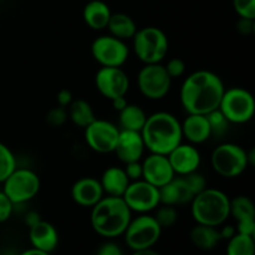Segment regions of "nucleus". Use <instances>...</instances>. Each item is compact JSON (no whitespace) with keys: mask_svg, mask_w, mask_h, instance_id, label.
I'll list each match as a JSON object with an SVG mask.
<instances>
[{"mask_svg":"<svg viewBox=\"0 0 255 255\" xmlns=\"http://www.w3.org/2000/svg\"><path fill=\"white\" fill-rule=\"evenodd\" d=\"M224 90L218 75L208 70H198L187 76L182 84L179 91L182 107L187 114H211L218 110Z\"/></svg>","mask_w":255,"mask_h":255,"instance_id":"1","label":"nucleus"},{"mask_svg":"<svg viewBox=\"0 0 255 255\" xmlns=\"http://www.w3.org/2000/svg\"><path fill=\"white\" fill-rule=\"evenodd\" d=\"M144 147L151 153L167 154L182 143L181 122L169 112H156L147 116L141 129Z\"/></svg>","mask_w":255,"mask_h":255,"instance_id":"2","label":"nucleus"},{"mask_svg":"<svg viewBox=\"0 0 255 255\" xmlns=\"http://www.w3.org/2000/svg\"><path fill=\"white\" fill-rule=\"evenodd\" d=\"M131 219L132 212L122 197H104L92 207L90 216L92 229L107 239L124 236Z\"/></svg>","mask_w":255,"mask_h":255,"instance_id":"3","label":"nucleus"},{"mask_svg":"<svg viewBox=\"0 0 255 255\" xmlns=\"http://www.w3.org/2000/svg\"><path fill=\"white\" fill-rule=\"evenodd\" d=\"M191 213L197 224L219 227L231 216V199L224 192L206 188L191 201Z\"/></svg>","mask_w":255,"mask_h":255,"instance_id":"4","label":"nucleus"},{"mask_svg":"<svg viewBox=\"0 0 255 255\" xmlns=\"http://www.w3.org/2000/svg\"><path fill=\"white\" fill-rule=\"evenodd\" d=\"M132 39L134 54L144 65L159 64L168 52V37L159 27L147 26L137 29Z\"/></svg>","mask_w":255,"mask_h":255,"instance_id":"5","label":"nucleus"},{"mask_svg":"<svg viewBox=\"0 0 255 255\" xmlns=\"http://www.w3.org/2000/svg\"><path fill=\"white\" fill-rule=\"evenodd\" d=\"M211 163L219 176L236 178L248 168V152L239 144L222 143L212 152Z\"/></svg>","mask_w":255,"mask_h":255,"instance_id":"6","label":"nucleus"},{"mask_svg":"<svg viewBox=\"0 0 255 255\" xmlns=\"http://www.w3.org/2000/svg\"><path fill=\"white\" fill-rule=\"evenodd\" d=\"M218 110L228 120L229 124H247L254 116V97L248 90L242 87L224 90Z\"/></svg>","mask_w":255,"mask_h":255,"instance_id":"7","label":"nucleus"},{"mask_svg":"<svg viewBox=\"0 0 255 255\" xmlns=\"http://www.w3.org/2000/svg\"><path fill=\"white\" fill-rule=\"evenodd\" d=\"M161 234L162 228L154 217L144 213L129 221L124 236L127 247L134 252L153 248Z\"/></svg>","mask_w":255,"mask_h":255,"instance_id":"8","label":"nucleus"},{"mask_svg":"<svg viewBox=\"0 0 255 255\" xmlns=\"http://www.w3.org/2000/svg\"><path fill=\"white\" fill-rule=\"evenodd\" d=\"M2 184V192L9 197L14 206L31 201L37 196L41 187L39 176L27 168H15Z\"/></svg>","mask_w":255,"mask_h":255,"instance_id":"9","label":"nucleus"},{"mask_svg":"<svg viewBox=\"0 0 255 255\" xmlns=\"http://www.w3.org/2000/svg\"><path fill=\"white\" fill-rule=\"evenodd\" d=\"M138 90L148 100H162L171 90L172 79L167 74L164 65H144L137 76Z\"/></svg>","mask_w":255,"mask_h":255,"instance_id":"10","label":"nucleus"},{"mask_svg":"<svg viewBox=\"0 0 255 255\" xmlns=\"http://www.w3.org/2000/svg\"><path fill=\"white\" fill-rule=\"evenodd\" d=\"M91 54L101 66L121 67L128 59L129 50L124 40L112 35H102L92 42Z\"/></svg>","mask_w":255,"mask_h":255,"instance_id":"11","label":"nucleus"},{"mask_svg":"<svg viewBox=\"0 0 255 255\" xmlns=\"http://www.w3.org/2000/svg\"><path fill=\"white\" fill-rule=\"evenodd\" d=\"M122 198L131 212H137L139 214L148 213L159 206L158 188L144 179L129 182Z\"/></svg>","mask_w":255,"mask_h":255,"instance_id":"12","label":"nucleus"},{"mask_svg":"<svg viewBox=\"0 0 255 255\" xmlns=\"http://www.w3.org/2000/svg\"><path fill=\"white\" fill-rule=\"evenodd\" d=\"M120 128L112 122L96 119L85 127V141L97 153H111L115 151Z\"/></svg>","mask_w":255,"mask_h":255,"instance_id":"13","label":"nucleus"},{"mask_svg":"<svg viewBox=\"0 0 255 255\" xmlns=\"http://www.w3.org/2000/svg\"><path fill=\"white\" fill-rule=\"evenodd\" d=\"M95 85L100 94L110 101L126 96L129 89L128 75L121 67L102 66L95 76Z\"/></svg>","mask_w":255,"mask_h":255,"instance_id":"14","label":"nucleus"},{"mask_svg":"<svg viewBox=\"0 0 255 255\" xmlns=\"http://www.w3.org/2000/svg\"><path fill=\"white\" fill-rule=\"evenodd\" d=\"M174 177L176 173L164 154L151 153L142 162V179L157 188L167 184Z\"/></svg>","mask_w":255,"mask_h":255,"instance_id":"15","label":"nucleus"},{"mask_svg":"<svg viewBox=\"0 0 255 255\" xmlns=\"http://www.w3.org/2000/svg\"><path fill=\"white\" fill-rule=\"evenodd\" d=\"M167 158L174 173L178 176H186L198 171L201 164V153L191 143H179L167 154Z\"/></svg>","mask_w":255,"mask_h":255,"instance_id":"16","label":"nucleus"},{"mask_svg":"<svg viewBox=\"0 0 255 255\" xmlns=\"http://www.w3.org/2000/svg\"><path fill=\"white\" fill-rule=\"evenodd\" d=\"M144 149H146V147H144L141 132L120 129L119 138H117V143L114 152L122 163L126 164L129 162L141 161Z\"/></svg>","mask_w":255,"mask_h":255,"instance_id":"17","label":"nucleus"},{"mask_svg":"<svg viewBox=\"0 0 255 255\" xmlns=\"http://www.w3.org/2000/svg\"><path fill=\"white\" fill-rule=\"evenodd\" d=\"M231 216L237 219V233L254 237L255 234V207L253 201L246 196L231 199Z\"/></svg>","mask_w":255,"mask_h":255,"instance_id":"18","label":"nucleus"},{"mask_svg":"<svg viewBox=\"0 0 255 255\" xmlns=\"http://www.w3.org/2000/svg\"><path fill=\"white\" fill-rule=\"evenodd\" d=\"M105 197L104 189L99 179L92 177L80 178L72 184L71 198L81 207H94Z\"/></svg>","mask_w":255,"mask_h":255,"instance_id":"19","label":"nucleus"},{"mask_svg":"<svg viewBox=\"0 0 255 255\" xmlns=\"http://www.w3.org/2000/svg\"><path fill=\"white\" fill-rule=\"evenodd\" d=\"M29 228V239L32 248L46 253H52L57 248L59 233L51 223L41 219Z\"/></svg>","mask_w":255,"mask_h":255,"instance_id":"20","label":"nucleus"},{"mask_svg":"<svg viewBox=\"0 0 255 255\" xmlns=\"http://www.w3.org/2000/svg\"><path fill=\"white\" fill-rule=\"evenodd\" d=\"M159 204L166 206H178L189 203L194 198V194L189 189L188 184L182 176L174 177L164 186L159 187Z\"/></svg>","mask_w":255,"mask_h":255,"instance_id":"21","label":"nucleus"},{"mask_svg":"<svg viewBox=\"0 0 255 255\" xmlns=\"http://www.w3.org/2000/svg\"><path fill=\"white\" fill-rule=\"evenodd\" d=\"M182 134L192 144H199L208 141L212 136L211 126L206 115L188 114L181 124Z\"/></svg>","mask_w":255,"mask_h":255,"instance_id":"22","label":"nucleus"},{"mask_svg":"<svg viewBox=\"0 0 255 255\" xmlns=\"http://www.w3.org/2000/svg\"><path fill=\"white\" fill-rule=\"evenodd\" d=\"M129 179L126 172L121 167L112 166L105 169L102 173L100 183H101L104 193L110 197H122L129 184Z\"/></svg>","mask_w":255,"mask_h":255,"instance_id":"23","label":"nucleus"},{"mask_svg":"<svg viewBox=\"0 0 255 255\" xmlns=\"http://www.w3.org/2000/svg\"><path fill=\"white\" fill-rule=\"evenodd\" d=\"M110 6L102 0H91L87 2L82 11V17L89 27L92 30L106 29L111 17Z\"/></svg>","mask_w":255,"mask_h":255,"instance_id":"24","label":"nucleus"},{"mask_svg":"<svg viewBox=\"0 0 255 255\" xmlns=\"http://www.w3.org/2000/svg\"><path fill=\"white\" fill-rule=\"evenodd\" d=\"M189 238H191L193 246H196L198 249H202V251H212L222 241L217 227L203 226V224L194 226L191 229Z\"/></svg>","mask_w":255,"mask_h":255,"instance_id":"25","label":"nucleus"},{"mask_svg":"<svg viewBox=\"0 0 255 255\" xmlns=\"http://www.w3.org/2000/svg\"><path fill=\"white\" fill-rule=\"evenodd\" d=\"M107 29L110 30L112 36L125 41L134 36L137 31V25L129 15L125 12H116V14H111Z\"/></svg>","mask_w":255,"mask_h":255,"instance_id":"26","label":"nucleus"},{"mask_svg":"<svg viewBox=\"0 0 255 255\" xmlns=\"http://www.w3.org/2000/svg\"><path fill=\"white\" fill-rule=\"evenodd\" d=\"M119 114V122L121 129L141 132L147 119L146 112L141 107L137 106V105L127 104V106L124 110H121Z\"/></svg>","mask_w":255,"mask_h":255,"instance_id":"27","label":"nucleus"},{"mask_svg":"<svg viewBox=\"0 0 255 255\" xmlns=\"http://www.w3.org/2000/svg\"><path fill=\"white\" fill-rule=\"evenodd\" d=\"M67 109H69V111H67V117H69L72 121V124L76 125L77 127L85 128V127L89 126L92 121L96 120L92 106L89 102L85 101V100L82 99L74 100Z\"/></svg>","mask_w":255,"mask_h":255,"instance_id":"28","label":"nucleus"},{"mask_svg":"<svg viewBox=\"0 0 255 255\" xmlns=\"http://www.w3.org/2000/svg\"><path fill=\"white\" fill-rule=\"evenodd\" d=\"M227 255H255L254 237L234 234L227 244Z\"/></svg>","mask_w":255,"mask_h":255,"instance_id":"29","label":"nucleus"},{"mask_svg":"<svg viewBox=\"0 0 255 255\" xmlns=\"http://www.w3.org/2000/svg\"><path fill=\"white\" fill-rule=\"evenodd\" d=\"M16 168V158L6 144L0 142V183L5 181Z\"/></svg>","mask_w":255,"mask_h":255,"instance_id":"30","label":"nucleus"},{"mask_svg":"<svg viewBox=\"0 0 255 255\" xmlns=\"http://www.w3.org/2000/svg\"><path fill=\"white\" fill-rule=\"evenodd\" d=\"M153 217L157 221V223L161 226L162 229L169 228V227L173 226L177 222V219H178V212L174 208V206H166V204H162V207H159V208L157 209L156 216Z\"/></svg>","mask_w":255,"mask_h":255,"instance_id":"31","label":"nucleus"},{"mask_svg":"<svg viewBox=\"0 0 255 255\" xmlns=\"http://www.w3.org/2000/svg\"><path fill=\"white\" fill-rule=\"evenodd\" d=\"M207 119H208L209 126H211L212 134H216V136H222L223 133H226V131L228 129V120L223 116L219 110L211 112V114L206 115Z\"/></svg>","mask_w":255,"mask_h":255,"instance_id":"32","label":"nucleus"},{"mask_svg":"<svg viewBox=\"0 0 255 255\" xmlns=\"http://www.w3.org/2000/svg\"><path fill=\"white\" fill-rule=\"evenodd\" d=\"M184 178V181L188 184L189 189L192 191V193L194 196H197L198 193H201L202 191L207 188V179L204 178L203 174L199 173L198 171L192 172V173L186 174V176H182Z\"/></svg>","mask_w":255,"mask_h":255,"instance_id":"33","label":"nucleus"},{"mask_svg":"<svg viewBox=\"0 0 255 255\" xmlns=\"http://www.w3.org/2000/svg\"><path fill=\"white\" fill-rule=\"evenodd\" d=\"M233 7L239 17L255 19V0H233Z\"/></svg>","mask_w":255,"mask_h":255,"instance_id":"34","label":"nucleus"},{"mask_svg":"<svg viewBox=\"0 0 255 255\" xmlns=\"http://www.w3.org/2000/svg\"><path fill=\"white\" fill-rule=\"evenodd\" d=\"M67 111L61 106L54 107L46 115V122L52 127H60L66 122Z\"/></svg>","mask_w":255,"mask_h":255,"instance_id":"35","label":"nucleus"},{"mask_svg":"<svg viewBox=\"0 0 255 255\" xmlns=\"http://www.w3.org/2000/svg\"><path fill=\"white\" fill-rule=\"evenodd\" d=\"M164 69L172 80L177 79V77L183 76L184 71H186V62L178 57H173L164 65Z\"/></svg>","mask_w":255,"mask_h":255,"instance_id":"36","label":"nucleus"},{"mask_svg":"<svg viewBox=\"0 0 255 255\" xmlns=\"http://www.w3.org/2000/svg\"><path fill=\"white\" fill-rule=\"evenodd\" d=\"M14 211V203L9 199V197L0 191V223L9 221Z\"/></svg>","mask_w":255,"mask_h":255,"instance_id":"37","label":"nucleus"},{"mask_svg":"<svg viewBox=\"0 0 255 255\" xmlns=\"http://www.w3.org/2000/svg\"><path fill=\"white\" fill-rule=\"evenodd\" d=\"M125 172L131 182L142 179V163L139 161L129 162L125 164Z\"/></svg>","mask_w":255,"mask_h":255,"instance_id":"38","label":"nucleus"},{"mask_svg":"<svg viewBox=\"0 0 255 255\" xmlns=\"http://www.w3.org/2000/svg\"><path fill=\"white\" fill-rule=\"evenodd\" d=\"M96 255H124L121 248L114 242H106L96 252Z\"/></svg>","mask_w":255,"mask_h":255,"instance_id":"39","label":"nucleus"},{"mask_svg":"<svg viewBox=\"0 0 255 255\" xmlns=\"http://www.w3.org/2000/svg\"><path fill=\"white\" fill-rule=\"evenodd\" d=\"M56 100H57V105H59V106L64 107V109H67V107L70 106V104L74 101V96H72V94L70 90L62 89L57 92Z\"/></svg>","mask_w":255,"mask_h":255,"instance_id":"40","label":"nucleus"},{"mask_svg":"<svg viewBox=\"0 0 255 255\" xmlns=\"http://www.w3.org/2000/svg\"><path fill=\"white\" fill-rule=\"evenodd\" d=\"M237 30L242 35H249L254 31V20L241 17L237 22Z\"/></svg>","mask_w":255,"mask_h":255,"instance_id":"41","label":"nucleus"},{"mask_svg":"<svg viewBox=\"0 0 255 255\" xmlns=\"http://www.w3.org/2000/svg\"><path fill=\"white\" fill-rule=\"evenodd\" d=\"M112 102V106H114V109L116 110L117 112H120L121 110H124L125 107L127 106V100H126V96H121V97H116V99L111 100Z\"/></svg>","mask_w":255,"mask_h":255,"instance_id":"42","label":"nucleus"},{"mask_svg":"<svg viewBox=\"0 0 255 255\" xmlns=\"http://www.w3.org/2000/svg\"><path fill=\"white\" fill-rule=\"evenodd\" d=\"M236 233H237V231H236V228H234L233 226H226V227H223L221 231H219L221 238L222 239H227V241H229V239H231L232 237H233Z\"/></svg>","mask_w":255,"mask_h":255,"instance_id":"43","label":"nucleus"},{"mask_svg":"<svg viewBox=\"0 0 255 255\" xmlns=\"http://www.w3.org/2000/svg\"><path fill=\"white\" fill-rule=\"evenodd\" d=\"M39 221H41V218H40V216L36 213V212H30V213L26 216V218H25V222H26V224L29 227L34 226V224L37 223Z\"/></svg>","mask_w":255,"mask_h":255,"instance_id":"44","label":"nucleus"},{"mask_svg":"<svg viewBox=\"0 0 255 255\" xmlns=\"http://www.w3.org/2000/svg\"><path fill=\"white\" fill-rule=\"evenodd\" d=\"M132 255H161L158 252L153 251L152 248L149 249H142V251H134Z\"/></svg>","mask_w":255,"mask_h":255,"instance_id":"45","label":"nucleus"},{"mask_svg":"<svg viewBox=\"0 0 255 255\" xmlns=\"http://www.w3.org/2000/svg\"><path fill=\"white\" fill-rule=\"evenodd\" d=\"M19 255H50V253H46V252L39 251V249L31 248V249H27V251L22 252V253L19 254Z\"/></svg>","mask_w":255,"mask_h":255,"instance_id":"46","label":"nucleus"}]
</instances>
